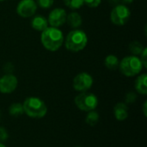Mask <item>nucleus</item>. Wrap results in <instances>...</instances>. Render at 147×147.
<instances>
[{
  "label": "nucleus",
  "mask_w": 147,
  "mask_h": 147,
  "mask_svg": "<svg viewBox=\"0 0 147 147\" xmlns=\"http://www.w3.org/2000/svg\"><path fill=\"white\" fill-rule=\"evenodd\" d=\"M64 34L59 28L50 26L41 32V44L50 52L58 51L64 44Z\"/></svg>",
  "instance_id": "1"
},
{
  "label": "nucleus",
  "mask_w": 147,
  "mask_h": 147,
  "mask_svg": "<svg viewBox=\"0 0 147 147\" xmlns=\"http://www.w3.org/2000/svg\"><path fill=\"white\" fill-rule=\"evenodd\" d=\"M64 41L67 50L77 53L84 50L86 47L88 43V37L84 31L76 28L68 33Z\"/></svg>",
  "instance_id": "2"
},
{
  "label": "nucleus",
  "mask_w": 147,
  "mask_h": 147,
  "mask_svg": "<svg viewBox=\"0 0 147 147\" xmlns=\"http://www.w3.org/2000/svg\"><path fill=\"white\" fill-rule=\"evenodd\" d=\"M22 106L24 114L31 118L40 119L44 117L47 113L46 103L39 97L29 96L26 98Z\"/></svg>",
  "instance_id": "3"
},
{
  "label": "nucleus",
  "mask_w": 147,
  "mask_h": 147,
  "mask_svg": "<svg viewBox=\"0 0 147 147\" xmlns=\"http://www.w3.org/2000/svg\"><path fill=\"white\" fill-rule=\"evenodd\" d=\"M121 72L128 78L139 75L144 68L143 64L138 56L130 55L123 58L119 64Z\"/></svg>",
  "instance_id": "4"
},
{
  "label": "nucleus",
  "mask_w": 147,
  "mask_h": 147,
  "mask_svg": "<svg viewBox=\"0 0 147 147\" xmlns=\"http://www.w3.org/2000/svg\"><path fill=\"white\" fill-rule=\"evenodd\" d=\"M75 104L78 109L84 112H90L95 110L98 106V98L97 96L88 91L80 92L75 97Z\"/></svg>",
  "instance_id": "5"
},
{
  "label": "nucleus",
  "mask_w": 147,
  "mask_h": 147,
  "mask_svg": "<svg viewBox=\"0 0 147 147\" xmlns=\"http://www.w3.org/2000/svg\"><path fill=\"white\" fill-rule=\"evenodd\" d=\"M131 16L130 9L124 4L115 5L110 12V21L117 26L125 25Z\"/></svg>",
  "instance_id": "6"
},
{
  "label": "nucleus",
  "mask_w": 147,
  "mask_h": 147,
  "mask_svg": "<svg viewBox=\"0 0 147 147\" xmlns=\"http://www.w3.org/2000/svg\"><path fill=\"white\" fill-rule=\"evenodd\" d=\"M93 78L87 72L78 73L73 79L72 85L75 90L78 92L88 91L93 85Z\"/></svg>",
  "instance_id": "7"
},
{
  "label": "nucleus",
  "mask_w": 147,
  "mask_h": 147,
  "mask_svg": "<svg viewBox=\"0 0 147 147\" xmlns=\"http://www.w3.org/2000/svg\"><path fill=\"white\" fill-rule=\"evenodd\" d=\"M37 3L34 0H21L16 6L17 14L23 18H28L37 11Z\"/></svg>",
  "instance_id": "8"
},
{
  "label": "nucleus",
  "mask_w": 147,
  "mask_h": 147,
  "mask_svg": "<svg viewBox=\"0 0 147 147\" xmlns=\"http://www.w3.org/2000/svg\"><path fill=\"white\" fill-rule=\"evenodd\" d=\"M17 85V78L11 73H7L0 78V92L3 94L12 93L16 90Z\"/></svg>",
  "instance_id": "9"
},
{
  "label": "nucleus",
  "mask_w": 147,
  "mask_h": 147,
  "mask_svg": "<svg viewBox=\"0 0 147 147\" xmlns=\"http://www.w3.org/2000/svg\"><path fill=\"white\" fill-rule=\"evenodd\" d=\"M66 11L62 8H55L49 13L47 22L51 27L59 28L66 22Z\"/></svg>",
  "instance_id": "10"
},
{
  "label": "nucleus",
  "mask_w": 147,
  "mask_h": 147,
  "mask_svg": "<svg viewBox=\"0 0 147 147\" xmlns=\"http://www.w3.org/2000/svg\"><path fill=\"white\" fill-rule=\"evenodd\" d=\"M114 114L115 119L119 121H123L128 117V107L125 102H118L114 107Z\"/></svg>",
  "instance_id": "11"
},
{
  "label": "nucleus",
  "mask_w": 147,
  "mask_h": 147,
  "mask_svg": "<svg viewBox=\"0 0 147 147\" xmlns=\"http://www.w3.org/2000/svg\"><path fill=\"white\" fill-rule=\"evenodd\" d=\"M48 25L49 24H48L47 19L40 15L35 16L31 21V27L36 31L42 32L47 28H48Z\"/></svg>",
  "instance_id": "12"
},
{
  "label": "nucleus",
  "mask_w": 147,
  "mask_h": 147,
  "mask_svg": "<svg viewBox=\"0 0 147 147\" xmlns=\"http://www.w3.org/2000/svg\"><path fill=\"white\" fill-rule=\"evenodd\" d=\"M135 90L138 93L141 95L147 94V75L146 73L140 75L134 83Z\"/></svg>",
  "instance_id": "13"
},
{
  "label": "nucleus",
  "mask_w": 147,
  "mask_h": 147,
  "mask_svg": "<svg viewBox=\"0 0 147 147\" xmlns=\"http://www.w3.org/2000/svg\"><path fill=\"white\" fill-rule=\"evenodd\" d=\"M66 22L71 28L76 29L82 25L83 19L78 12H71L66 16Z\"/></svg>",
  "instance_id": "14"
},
{
  "label": "nucleus",
  "mask_w": 147,
  "mask_h": 147,
  "mask_svg": "<svg viewBox=\"0 0 147 147\" xmlns=\"http://www.w3.org/2000/svg\"><path fill=\"white\" fill-rule=\"evenodd\" d=\"M119 64H120L119 59L117 58V56H115L114 54L108 55L104 59L105 66L110 71H115L117 68H119Z\"/></svg>",
  "instance_id": "15"
},
{
  "label": "nucleus",
  "mask_w": 147,
  "mask_h": 147,
  "mask_svg": "<svg viewBox=\"0 0 147 147\" xmlns=\"http://www.w3.org/2000/svg\"><path fill=\"white\" fill-rule=\"evenodd\" d=\"M9 114L13 117H18L24 114L23 106L20 102H14L9 107Z\"/></svg>",
  "instance_id": "16"
},
{
  "label": "nucleus",
  "mask_w": 147,
  "mask_h": 147,
  "mask_svg": "<svg viewBox=\"0 0 147 147\" xmlns=\"http://www.w3.org/2000/svg\"><path fill=\"white\" fill-rule=\"evenodd\" d=\"M144 48H145V47L140 42H139L138 40L132 41L129 45V51L134 56L140 55L141 53L143 52Z\"/></svg>",
  "instance_id": "17"
},
{
  "label": "nucleus",
  "mask_w": 147,
  "mask_h": 147,
  "mask_svg": "<svg viewBox=\"0 0 147 147\" xmlns=\"http://www.w3.org/2000/svg\"><path fill=\"white\" fill-rule=\"evenodd\" d=\"M99 121V115L96 111L95 110H92V111H90L88 112V114L86 115V117H85V122L89 125V126H95L97 124Z\"/></svg>",
  "instance_id": "18"
},
{
  "label": "nucleus",
  "mask_w": 147,
  "mask_h": 147,
  "mask_svg": "<svg viewBox=\"0 0 147 147\" xmlns=\"http://www.w3.org/2000/svg\"><path fill=\"white\" fill-rule=\"evenodd\" d=\"M64 3L71 9H80L84 5V0H63Z\"/></svg>",
  "instance_id": "19"
},
{
  "label": "nucleus",
  "mask_w": 147,
  "mask_h": 147,
  "mask_svg": "<svg viewBox=\"0 0 147 147\" xmlns=\"http://www.w3.org/2000/svg\"><path fill=\"white\" fill-rule=\"evenodd\" d=\"M137 100V94L134 91H130L126 94L125 96V103L126 104H132L135 102Z\"/></svg>",
  "instance_id": "20"
},
{
  "label": "nucleus",
  "mask_w": 147,
  "mask_h": 147,
  "mask_svg": "<svg viewBox=\"0 0 147 147\" xmlns=\"http://www.w3.org/2000/svg\"><path fill=\"white\" fill-rule=\"evenodd\" d=\"M35 2L39 7L42 9H49L53 6L54 0H36Z\"/></svg>",
  "instance_id": "21"
},
{
  "label": "nucleus",
  "mask_w": 147,
  "mask_h": 147,
  "mask_svg": "<svg viewBox=\"0 0 147 147\" xmlns=\"http://www.w3.org/2000/svg\"><path fill=\"white\" fill-rule=\"evenodd\" d=\"M102 0H84V4L90 8H96L101 4Z\"/></svg>",
  "instance_id": "22"
},
{
  "label": "nucleus",
  "mask_w": 147,
  "mask_h": 147,
  "mask_svg": "<svg viewBox=\"0 0 147 147\" xmlns=\"http://www.w3.org/2000/svg\"><path fill=\"white\" fill-rule=\"evenodd\" d=\"M9 139V134L3 127H0V142H4Z\"/></svg>",
  "instance_id": "23"
},
{
  "label": "nucleus",
  "mask_w": 147,
  "mask_h": 147,
  "mask_svg": "<svg viewBox=\"0 0 147 147\" xmlns=\"http://www.w3.org/2000/svg\"><path fill=\"white\" fill-rule=\"evenodd\" d=\"M140 60H141V62H142V64H143V66H144V68H146L147 67V48L146 47H145L144 48V50H143V52L141 53V54H140Z\"/></svg>",
  "instance_id": "24"
},
{
  "label": "nucleus",
  "mask_w": 147,
  "mask_h": 147,
  "mask_svg": "<svg viewBox=\"0 0 147 147\" xmlns=\"http://www.w3.org/2000/svg\"><path fill=\"white\" fill-rule=\"evenodd\" d=\"M143 114L146 117L147 116V102L146 101L143 104Z\"/></svg>",
  "instance_id": "25"
},
{
  "label": "nucleus",
  "mask_w": 147,
  "mask_h": 147,
  "mask_svg": "<svg viewBox=\"0 0 147 147\" xmlns=\"http://www.w3.org/2000/svg\"><path fill=\"white\" fill-rule=\"evenodd\" d=\"M109 3H110L111 4H116V3H119V0H109ZM116 5H117V4H116Z\"/></svg>",
  "instance_id": "26"
},
{
  "label": "nucleus",
  "mask_w": 147,
  "mask_h": 147,
  "mask_svg": "<svg viewBox=\"0 0 147 147\" xmlns=\"http://www.w3.org/2000/svg\"><path fill=\"white\" fill-rule=\"evenodd\" d=\"M124 3H132L134 0H121Z\"/></svg>",
  "instance_id": "27"
},
{
  "label": "nucleus",
  "mask_w": 147,
  "mask_h": 147,
  "mask_svg": "<svg viewBox=\"0 0 147 147\" xmlns=\"http://www.w3.org/2000/svg\"><path fill=\"white\" fill-rule=\"evenodd\" d=\"M0 147H6V146H5V145H4L3 143L0 142Z\"/></svg>",
  "instance_id": "28"
},
{
  "label": "nucleus",
  "mask_w": 147,
  "mask_h": 147,
  "mask_svg": "<svg viewBox=\"0 0 147 147\" xmlns=\"http://www.w3.org/2000/svg\"><path fill=\"white\" fill-rule=\"evenodd\" d=\"M3 1H6V0H0V2H3Z\"/></svg>",
  "instance_id": "29"
},
{
  "label": "nucleus",
  "mask_w": 147,
  "mask_h": 147,
  "mask_svg": "<svg viewBox=\"0 0 147 147\" xmlns=\"http://www.w3.org/2000/svg\"><path fill=\"white\" fill-rule=\"evenodd\" d=\"M75 147H81V146H75Z\"/></svg>",
  "instance_id": "30"
}]
</instances>
